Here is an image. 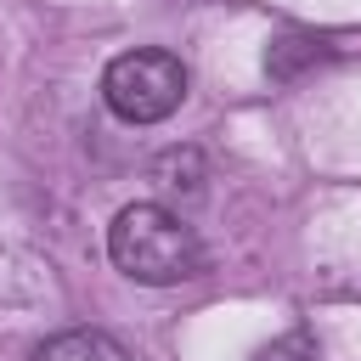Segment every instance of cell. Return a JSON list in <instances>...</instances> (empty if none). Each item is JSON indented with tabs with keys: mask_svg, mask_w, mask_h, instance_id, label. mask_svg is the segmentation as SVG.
Segmentation results:
<instances>
[{
	"mask_svg": "<svg viewBox=\"0 0 361 361\" xmlns=\"http://www.w3.org/2000/svg\"><path fill=\"white\" fill-rule=\"evenodd\" d=\"M107 254L124 276L147 282V288H169V282H186L203 271V243L197 231L169 214L164 203H130L113 214L107 226Z\"/></svg>",
	"mask_w": 361,
	"mask_h": 361,
	"instance_id": "1",
	"label": "cell"
},
{
	"mask_svg": "<svg viewBox=\"0 0 361 361\" xmlns=\"http://www.w3.org/2000/svg\"><path fill=\"white\" fill-rule=\"evenodd\" d=\"M102 102L124 124H158L186 102V68L169 51H124L102 73Z\"/></svg>",
	"mask_w": 361,
	"mask_h": 361,
	"instance_id": "2",
	"label": "cell"
},
{
	"mask_svg": "<svg viewBox=\"0 0 361 361\" xmlns=\"http://www.w3.org/2000/svg\"><path fill=\"white\" fill-rule=\"evenodd\" d=\"M34 361H130V350L96 327H68L34 350Z\"/></svg>",
	"mask_w": 361,
	"mask_h": 361,
	"instance_id": "3",
	"label": "cell"
},
{
	"mask_svg": "<svg viewBox=\"0 0 361 361\" xmlns=\"http://www.w3.org/2000/svg\"><path fill=\"white\" fill-rule=\"evenodd\" d=\"M322 56H327V45H322V39L288 34V39H276V45L265 51V68H271V79H293L305 62H322Z\"/></svg>",
	"mask_w": 361,
	"mask_h": 361,
	"instance_id": "4",
	"label": "cell"
},
{
	"mask_svg": "<svg viewBox=\"0 0 361 361\" xmlns=\"http://www.w3.org/2000/svg\"><path fill=\"white\" fill-rule=\"evenodd\" d=\"M322 350H316V333L310 327H288L282 338H271V344H259L254 350V361H316Z\"/></svg>",
	"mask_w": 361,
	"mask_h": 361,
	"instance_id": "5",
	"label": "cell"
},
{
	"mask_svg": "<svg viewBox=\"0 0 361 361\" xmlns=\"http://www.w3.org/2000/svg\"><path fill=\"white\" fill-rule=\"evenodd\" d=\"M152 175H158V186H164V192H180V186H186V192H197V152H164Z\"/></svg>",
	"mask_w": 361,
	"mask_h": 361,
	"instance_id": "6",
	"label": "cell"
}]
</instances>
